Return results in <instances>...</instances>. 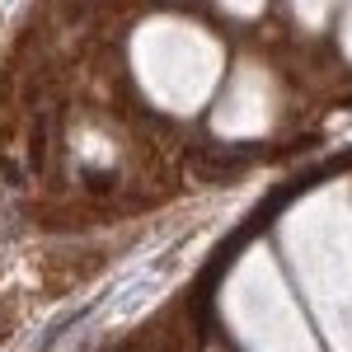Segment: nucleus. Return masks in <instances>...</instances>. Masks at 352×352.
Wrapping results in <instances>:
<instances>
[{
    "label": "nucleus",
    "instance_id": "obj_3",
    "mask_svg": "<svg viewBox=\"0 0 352 352\" xmlns=\"http://www.w3.org/2000/svg\"><path fill=\"white\" fill-rule=\"evenodd\" d=\"M85 14H89V0H61V19L66 24H80Z\"/></svg>",
    "mask_w": 352,
    "mask_h": 352
},
{
    "label": "nucleus",
    "instance_id": "obj_1",
    "mask_svg": "<svg viewBox=\"0 0 352 352\" xmlns=\"http://www.w3.org/2000/svg\"><path fill=\"white\" fill-rule=\"evenodd\" d=\"M244 151H197L192 155V174L197 179H207V184H226V179H235L244 169Z\"/></svg>",
    "mask_w": 352,
    "mask_h": 352
},
{
    "label": "nucleus",
    "instance_id": "obj_2",
    "mask_svg": "<svg viewBox=\"0 0 352 352\" xmlns=\"http://www.w3.org/2000/svg\"><path fill=\"white\" fill-rule=\"evenodd\" d=\"M14 320H19V305H14V300H5V305H0V343L14 333Z\"/></svg>",
    "mask_w": 352,
    "mask_h": 352
}]
</instances>
